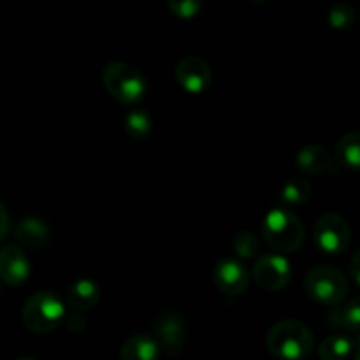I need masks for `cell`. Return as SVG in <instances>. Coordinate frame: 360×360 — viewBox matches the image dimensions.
Listing matches in <instances>:
<instances>
[{"label": "cell", "mask_w": 360, "mask_h": 360, "mask_svg": "<svg viewBox=\"0 0 360 360\" xmlns=\"http://www.w3.org/2000/svg\"><path fill=\"white\" fill-rule=\"evenodd\" d=\"M262 236L267 245L281 253H294L304 241V227L301 220L285 207L267 211L262 220Z\"/></svg>", "instance_id": "cell-2"}, {"label": "cell", "mask_w": 360, "mask_h": 360, "mask_svg": "<svg viewBox=\"0 0 360 360\" xmlns=\"http://www.w3.org/2000/svg\"><path fill=\"white\" fill-rule=\"evenodd\" d=\"M297 167L301 169L304 174H326V172H330L334 167V160L330 157L329 151L323 146H319V144H309V146H304L297 153Z\"/></svg>", "instance_id": "cell-13"}, {"label": "cell", "mask_w": 360, "mask_h": 360, "mask_svg": "<svg viewBox=\"0 0 360 360\" xmlns=\"http://www.w3.org/2000/svg\"><path fill=\"white\" fill-rule=\"evenodd\" d=\"M355 18H357L355 9L347 2L334 4L327 14V21L336 30H350L355 23Z\"/></svg>", "instance_id": "cell-21"}, {"label": "cell", "mask_w": 360, "mask_h": 360, "mask_svg": "<svg viewBox=\"0 0 360 360\" xmlns=\"http://www.w3.org/2000/svg\"><path fill=\"white\" fill-rule=\"evenodd\" d=\"M336 160L340 165L359 171L360 167V136L359 132H348L338 141L336 144Z\"/></svg>", "instance_id": "cell-18"}, {"label": "cell", "mask_w": 360, "mask_h": 360, "mask_svg": "<svg viewBox=\"0 0 360 360\" xmlns=\"http://www.w3.org/2000/svg\"><path fill=\"white\" fill-rule=\"evenodd\" d=\"M313 188L306 179H290L283 185L280 193L281 202L287 204V206H302L304 202H308L309 197H311Z\"/></svg>", "instance_id": "cell-20"}, {"label": "cell", "mask_w": 360, "mask_h": 360, "mask_svg": "<svg viewBox=\"0 0 360 360\" xmlns=\"http://www.w3.org/2000/svg\"><path fill=\"white\" fill-rule=\"evenodd\" d=\"M98 301H101V287L97 281L90 280V278H81V280L74 281L67 292V304L76 309L77 313L95 308Z\"/></svg>", "instance_id": "cell-12"}, {"label": "cell", "mask_w": 360, "mask_h": 360, "mask_svg": "<svg viewBox=\"0 0 360 360\" xmlns=\"http://www.w3.org/2000/svg\"><path fill=\"white\" fill-rule=\"evenodd\" d=\"M357 340L345 334L327 336L319 347V357L322 360H347L357 354Z\"/></svg>", "instance_id": "cell-16"}, {"label": "cell", "mask_w": 360, "mask_h": 360, "mask_svg": "<svg viewBox=\"0 0 360 360\" xmlns=\"http://www.w3.org/2000/svg\"><path fill=\"white\" fill-rule=\"evenodd\" d=\"M65 304L53 292H37L30 295L21 309L25 327L35 334H48L65 322Z\"/></svg>", "instance_id": "cell-3"}, {"label": "cell", "mask_w": 360, "mask_h": 360, "mask_svg": "<svg viewBox=\"0 0 360 360\" xmlns=\"http://www.w3.org/2000/svg\"><path fill=\"white\" fill-rule=\"evenodd\" d=\"M176 83L188 94H204L213 83V72L200 56H183L174 69Z\"/></svg>", "instance_id": "cell-9"}, {"label": "cell", "mask_w": 360, "mask_h": 360, "mask_svg": "<svg viewBox=\"0 0 360 360\" xmlns=\"http://www.w3.org/2000/svg\"><path fill=\"white\" fill-rule=\"evenodd\" d=\"M359 269H360V253L357 252L354 255V259H352V264H350V276H352V281H354L355 285H360Z\"/></svg>", "instance_id": "cell-26"}, {"label": "cell", "mask_w": 360, "mask_h": 360, "mask_svg": "<svg viewBox=\"0 0 360 360\" xmlns=\"http://www.w3.org/2000/svg\"><path fill=\"white\" fill-rule=\"evenodd\" d=\"M160 350L150 334H136L123 343L120 360H160Z\"/></svg>", "instance_id": "cell-15"}, {"label": "cell", "mask_w": 360, "mask_h": 360, "mask_svg": "<svg viewBox=\"0 0 360 360\" xmlns=\"http://www.w3.org/2000/svg\"><path fill=\"white\" fill-rule=\"evenodd\" d=\"M292 278V264L280 253H264L253 266V280L267 292H278L288 285Z\"/></svg>", "instance_id": "cell-8"}, {"label": "cell", "mask_w": 360, "mask_h": 360, "mask_svg": "<svg viewBox=\"0 0 360 360\" xmlns=\"http://www.w3.org/2000/svg\"><path fill=\"white\" fill-rule=\"evenodd\" d=\"M0 292H2V285H0Z\"/></svg>", "instance_id": "cell-28"}, {"label": "cell", "mask_w": 360, "mask_h": 360, "mask_svg": "<svg viewBox=\"0 0 360 360\" xmlns=\"http://www.w3.org/2000/svg\"><path fill=\"white\" fill-rule=\"evenodd\" d=\"M9 225H11L9 214H7L4 204L0 202V241H2V239L7 236V232H9Z\"/></svg>", "instance_id": "cell-25"}, {"label": "cell", "mask_w": 360, "mask_h": 360, "mask_svg": "<svg viewBox=\"0 0 360 360\" xmlns=\"http://www.w3.org/2000/svg\"><path fill=\"white\" fill-rule=\"evenodd\" d=\"M14 238L25 248H41L48 243L49 227L37 217H27L14 229Z\"/></svg>", "instance_id": "cell-14"}, {"label": "cell", "mask_w": 360, "mask_h": 360, "mask_svg": "<svg viewBox=\"0 0 360 360\" xmlns=\"http://www.w3.org/2000/svg\"><path fill=\"white\" fill-rule=\"evenodd\" d=\"M63 323H65L70 330H83L84 327H86V319H84L81 313L74 311L72 315L65 316V322Z\"/></svg>", "instance_id": "cell-24"}, {"label": "cell", "mask_w": 360, "mask_h": 360, "mask_svg": "<svg viewBox=\"0 0 360 360\" xmlns=\"http://www.w3.org/2000/svg\"><path fill=\"white\" fill-rule=\"evenodd\" d=\"M167 6L171 13L181 20H192L202 9V4L199 0H169Z\"/></svg>", "instance_id": "cell-23"}, {"label": "cell", "mask_w": 360, "mask_h": 360, "mask_svg": "<svg viewBox=\"0 0 360 360\" xmlns=\"http://www.w3.org/2000/svg\"><path fill=\"white\" fill-rule=\"evenodd\" d=\"M153 122L144 109H132L123 116V130L134 141H144L151 134Z\"/></svg>", "instance_id": "cell-19"}, {"label": "cell", "mask_w": 360, "mask_h": 360, "mask_svg": "<svg viewBox=\"0 0 360 360\" xmlns=\"http://www.w3.org/2000/svg\"><path fill=\"white\" fill-rule=\"evenodd\" d=\"M155 343L158 345L160 354L174 357L183 352L186 340V327L181 315L174 309H165L155 319L153 336Z\"/></svg>", "instance_id": "cell-7"}, {"label": "cell", "mask_w": 360, "mask_h": 360, "mask_svg": "<svg viewBox=\"0 0 360 360\" xmlns=\"http://www.w3.org/2000/svg\"><path fill=\"white\" fill-rule=\"evenodd\" d=\"M214 283L225 295H241L250 285V273L245 264L234 257H224L214 266Z\"/></svg>", "instance_id": "cell-10"}, {"label": "cell", "mask_w": 360, "mask_h": 360, "mask_svg": "<svg viewBox=\"0 0 360 360\" xmlns=\"http://www.w3.org/2000/svg\"><path fill=\"white\" fill-rule=\"evenodd\" d=\"M350 238V225L338 213H323L313 227L315 246L326 255H341L347 252Z\"/></svg>", "instance_id": "cell-6"}, {"label": "cell", "mask_w": 360, "mask_h": 360, "mask_svg": "<svg viewBox=\"0 0 360 360\" xmlns=\"http://www.w3.org/2000/svg\"><path fill=\"white\" fill-rule=\"evenodd\" d=\"M16 360H35V359H30V357H21V359H16Z\"/></svg>", "instance_id": "cell-27"}, {"label": "cell", "mask_w": 360, "mask_h": 360, "mask_svg": "<svg viewBox=\"0 0 360 360\" xmlns=\"http://www.w3.org/2000/svg\"><path fill=\"white\" fill-rule=\"evenodd\" d=\"M102 83L105 90L122 104H137L146 97V77L139 69L123 62L108 63L102 70Z\"/></svg>", "instance_id": "cell-4"}, {"label": "cell", "mask_w": 360, "mask_h": 360, "mask_svg": "<svg viewBox=\"0 0 360 360\" xmlns=\"http://www.w3.org/2000/svg\"><path fill=\"white\" fill-rule=\"evenodd\" d=\"M267 350L280 360H304L315 348V336L299 320H281L274 323L266 338Z\"/></svg>", "instance_id": "cell-1"}, {"label": "cell", "mask_w": 360, "mask_h": 360, "mask_svg": "<svg viewBox=\"0 0 360 360\" xmlns=\"http://www.w3.org/2000/svg\"><path fill=\"white\" fill-rule=\"evenodd\" d=\"M330 326L338 329H347L357 333L360 329V299L352 297L345 304L334 306L327 315Z\"/></svg>", "instance_id": "cell-17"}, {"label": "cell", "mask_w": 360, "mask_h": 360, "mask_svg": "<svg viewBox=\"0 0 360 360\" xmlns=\"http://www.w3.org/2000/svg\"><path fill=\"white\" fill-rule=\"evenodd\" d=\"M232 246H234V252L239 259H255L260 252V241L257 239V236L246 231L236 234Z\"/></svg>", "instance_id": "cell-22"}, {"label": "cell", "mask_w": 360, "mask_h": 360, "mask_svg": "<svg viewBox=\"0 0 360 360\" xmlns=\"http://www.w3.org/2000/svg\"><path fill=\"white\" fill-rule=\"evenodd\" d=\"M304 290L315 302L334 308L347 299L348 281L336 267L319 266L313 267L306 276Z\"/></svg>", "instance_id": "cell-5"}, {"label": "cell", "mask_w": 360, "mask_h": 360, "mask_svg": "<svg viewBox=\"0 0 360 360\" xmlns=\"http://www.w3.org/2000/svg\"><path fill=\"white\" fill-rule=\"evenodd\" d=\"M30 278V260L16 245L0 250V281L9 287H21Z\"/></svg>", "instance_id": "cell-11"}]
</instances>
